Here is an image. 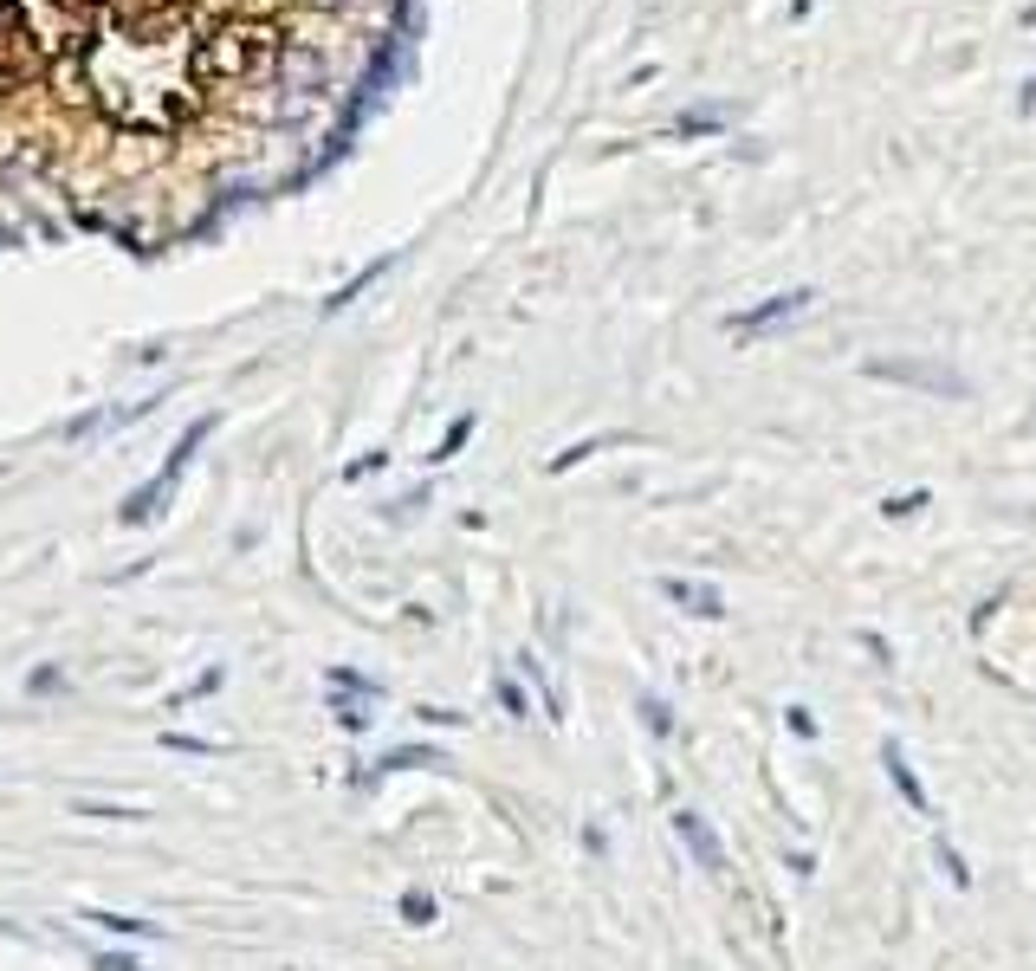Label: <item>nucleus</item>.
<instances>
[{"label": "nucleus", "mask_w": 1036, "mask_h": 971, "mask_svg": "<svg viewBox=\"0 0 1036 971\" xmlns=\"http://www.w3.org/2000/svg\"><path fill=\"white\" fill-rule=\"evenodd\" d=\"M214 428H221V415H201L195 428H188L182 441L169 447V460H162V473H156V480H149L143 492H130V499H124V525H136V518H149V512H156V499H162V492H169V486H175V480H182V473H188V460H195V447L208 441Z\"/></svg>", "instance_id": "1"}, {"label": "nucleus", "mask_w": 1036, "mask_h": 971, "mask_svg": "<svg viewBox=\"0 0 1036 971\" xmlns=\"http://www.w3.org/2000/svg\"><path fill=\"white\" fill-rule=\"evenodd\" d=\"M667 596H674V603H693V615H719V596H713V590H693V583H674V577H667Z\"/></svg>", "instance_id": "5"}, {"label": "nucleus", "mask_w": 1036, "mask_h": 971, "mask_svg": "<svg viewBox=\"0 0 1036 971\" xmlns=\"http://www.w3.org/2000/svg\"><path fill=\"white\" fill-rule=\"evenodd\" d=\"M797 305H810V292H784V298H777V305L752 311V318H739V331H752V324H771V318H784V311H797Z\"/></svg>", "instance_id": "6"}, {"label": "nucleus", "mask_w": 1036, "mask_h": 971, "mask_svg": "<svg viewBox=\"0 0 1036 971\" xmlns=\"http://www.w3.org/2000/svg\"><path fill=\"white\" fill-rule=\"evenodd\" d=\"M85 920L91 926H104V933H136V939H149V933H156V926H149V920H130V913H85Z\"/></svg>", "instance_id": "4"}, {"label": "nucleus", "mask_w": 1036, "mask_h": 971, "mask_svg": "<svg viewBox=\"0 0 1036 971\" xmlns=\"http://www.w3.org/2000/svg\"><path fill=\"white\" fill-rule=\"evenodd\" d=\"M674 829H680V842H687L693 855H700V868H713V874H726V855H719V842H713V829L700 823L693 810H680L674 816Z\"/></svg>", "instance_id": "3"}, {"label": "nucleus", "mask_w": 1036, "mask_h": 971, "mask_svg": "<svg viewBox=\"0 0 1036 971\" xmlns=\"http://www.w3.org/2000/svg\"><path fill=\"white\" fill-rule=\"evenodd\" d=\"M875 376H894V382H920V389H946V395H965V382L939 363H875Z\"/></svg>", "instance_id": "2"}, {"label": "nucleus", "mask_w": 1036, "mask_h": 971, "mask_svg": "<svg viewBox=\"0 0 1036 971\" xmlns=\"http://www.w3.org/2000/svg\"><path fill=\"white\" fill-rule=\"evenodd\" d=\"M467 434H473V415H467V421H460V428H454V434H447V441H441V447H434V454H428V460H447V454H454V447H460V441H467Z\"/></svg>", "instance_id": "7"}]
</instances>
